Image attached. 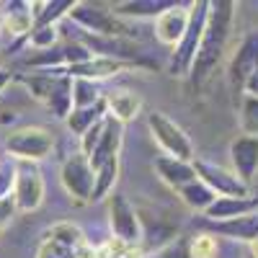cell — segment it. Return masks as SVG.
Returning <instances> with one entry per match:
<instances>
[{"label": "cell", "instance_id": "obj_1", "mask_svg": "<svg viewBox=\"0 0 258 258\" xmlns=\"http://www.w3.org/2000/svg\"><path fill=\"white\" fill-rule=\"evenodd\" d=\"M232 21H235V3L232 0H214L209 6V21H207L197 59H194V68L188 73L194 88H202V85L214 75V70L220 68V62L227 52Z\"/></svg>", "mask_w": 258, "mask_h": 258}, {"label": "cell", "instance_id": "obj_2", "mask_svg": "<svg viewBox=\"0 0 258 258\" xmlns=\"http://www.w3.org/2000/svg\"><path fill=\"white\" fill-rule=\"evenodd\" d=\"M209 0H197V3L188 6V26L186 34L181 36V41L173 47V54H170V64L168 70L173 78H183L191 73L194 68V59H197L199 44H202V36L207 29V21H209Z\"/></svg>", "mask_w": 258, "mask_h": 258}, {"label": "cell", "instance_id": "obj_3", "mask_svg": "<svg viewBox=\"0 0 258 258\" xmlns=\"http://www.w3.org/2000/svg\"><path fill=\"white\" fill-rule=\"evenodd\" d=\"M54 150V135L47 126H18L6 137V153L16 163H39Z\"/></svg>", "mask_w": 258, "mask_h": 258}, {"label": "cell", "instance_id": "obj_4", "mask_svg": "<svg viewBox=\"0 0 258 258\" xmlns=\"http://www.w3.org/2000/svg\"><path fill=\"white\" fill-rule=\"evenodd\" d=\"M147 129H150V135H153L155 145L163 150V155L176 158V160H186V163L197 160V155H194V142L188 140V135L173 119H168L160 111H150L147 114Z\"/></svg>", "mask_w": 258, "mask_h": 258}, {"label": "cell", "instance_id": "obj_5", "mask_svg": "<svg viewBox=\"0 0 258 258\" xmlns=\"http://www.w3.org/2000/svg\"><path fill=\"white\" fill-rule=\"evenodd\" d=\"M68 21H73V24L80 26L83 31L96 34V36H106V39H111V36L121 39V36L132 34L121 18H116L111 11H106L96 3H75Z\"/></svg>", "mask_w": 258, "mask_h": 258}, {"label": "cell", "instance_id": "obj_6", "mask_svg": "<svg viewBox=\"0 0 258 258\" xmlns=\"http://www.w3.org/2000/svg\"><path fill=\"white\" fill-rule=\"evenodd\" d=\"M59 181L62 188L68 191V197L78 204H88L93 202V188H96V170L91 160L85 158L80 150L73 153L59 168Z\"/></svg>", "mask_w": 258, "mask_h": 258}, {"label": "cell", "instance_id": "obj_7", "mask_svg": "<svg viewBox=\"0 0 258 258\" xmlns=\"http://www.w3.org/2000/svg\"><path fill=\"white\" fill-rule=\"evenodd\" d=\"M109 225H111V232L116 240L132 245V248H140L145 238L142 220H140L137 209L132 207V202L119 191H114L109 197Z\"/></svg>", "mask_w": 258, "mask_h": 258}, {"label": "cell", "instance_id": "obj_8", "mask_svg": "<svg viewBox=\"0 0 258 258\" xmlns=\"http://www.w3.org/2000/svg\"><path fill=\"white\" fill-rule=\"evenodd\" d=\"M44 178L36 163H16V186H13V204L18 214L36 212L44 202Z\"/></svg>", "mask_w": 258, "mask_h": 258}, {"label": "cell", "instance_id": "obj_9", "mask_svg": "<svg viewBox=\"0 0 258 258\" xmlns=\"http://www.w3.org/2000/svg\"><path fill=\"white\" fill-rule=\"evenodd\" d=\"M194 170L202 183H207L217 197H250L248 183L238 178V173L225 165L207 163V160H194Z\"/></svg>", "mask_w": 258, "mask_h": 258}, {"label": "cell", "instance_id": "obj_10", "mask_svg": "<svg viewBox=\"0 0 258 258\" xmlns=\"http://www.w3.org/2000/svg\"><path fill=\"white\" fill-rule=\"evenodd\" d=\"M258 73V34H248L240 44L238 52L232 54L230 68H227V78H230V88L235 96L245 93V83Z\"/></svg>", "mask_w": 258, "mask_h": 258}, {"label": "cell", "instance_id": "obj_11", "mask_svg": "<svg viewBox=\"0 0 258 258\" xmlns=\"http://www.w3.org/2000/svg\"><path fill=\"white\" fill-rule=\"evenodd\" d=\"M230 163L240 181L250 183L258 176V137L240 135L230 145Z\"/></svg>", "mask_w": 258, "mask_h": 258}, {"label": "cell", "instance_id": "obj_12", "mask_svg": "<svg viewBox=\"0 0 258 258\" xmlns=\"http://www.w3.org/2000/svg\"><path fill=\"white\" fill-rule=\"evenodd\" d=\"M132 62H124V59H114V57H101V54H93L88 62L83 64H75V68L64 70L73 80H93V83H101V80H109L119 73H124Z\"/></svg>", "mask_w": 258, "mask_h": 258}, {"label": "cell", "instance_id": "obj_13", "mask_svg": "<svg viewBox=\"0 0 258 258\" xmlns=\"http://www.w3.org/2000/svg\"><path fill=\"white\" fill-rule=\"evenodd\" d=\"M121 142H124V124L116 121L114 116H106V126H103V135H101V142L96 145V150L91 153V165L93 170L109 160H116L119 153H121Z\"/></svg>", "mask_w": 258, "mask_h": 258}, {"label": "cell", "instance_id": "obj_14", "mask_svg": "<svg viewBox=\"0 0 258 258\" xmlns=\"http://www.w3.org/2000/svg\"><path fill=\"white\" fill-rule=\"evenodd\" d=\"M253 212H258V197H217V202L204 212V217L207 222H227Z\"/></svg>", "mask_w": 258, "mask_h": 258}, {"label": "cell", "instance_id": "obj_15", "mask_svg": "<svg viewBox=\"0 0 258 258\" xmlns=\"http://www.w3.org/2000/svg\"><path fill=\"white\" fill-rule=\"evenodd\" d=\"M6 11H0V31H6L16 39H29L31 29H34V13H31V3H21V0H13V3L0 6Z\"/></svg>", "mask_w": 258, "mask_h": 258}, {"label": "cell", "instance_id": "obj_16", "mask_svg": "<svg viewBox=\"0 0 258 258\" xmlns=\"http://www.w3.org/2000/svg\"><path fill=\"white\" fill-rule=\"evenodd\" d=\"M188 26V6H173L155 21V36L160 44L176 47Z\"/></svg>", "mask_w": 258, "mask_h": 258}, {"label": "cell", "instance_id": "obj_17", "mask_svg": "<svg viewBox=\"0 0 258 258\" xmlns=\"http://www.w3.org/2000/svg\"><path fill=\"white\" fill-rule=\"evenodd\" d=\"M155 170L163 183H168L170 188L181 191L183 186L197 181V170H194V163H186V160H176V158H168V155H160L155 158Z\"/></svg>", "mask_w": 258, "mask_h": 258}, {"label": "cell", "instance_id": "obj_18", "mask_svg": "<svg viewBox=\"0 0 258 258\" xmlns=\"http://www.w3.org/2000/svg\"><path fill=\"white\" fill-rule=\"evenodd\" d=\"M178 6L176 0H126V3H116L111 13L116 18H160L165 11Z\"/></svg>", "mask_w": 258, "mask_h": 258}, {"label": "cell", "instance_id": "obj_19", "mask_svg": "<svg viewBox=\"0 0 258 258\" xmlns=\"http://www.w3.org/2000/svg\"><path fill=\"white\" fill-rule=\"evenodd\" d=\"M209 227L214 232L225 235L230 240H240V243H258V212L253 214H245V217H235V220H227V222H209Z\"/></svg>", "mask_w": 258, "mask_h": 258}, {"label": "cell", "instance_id": "obj_20", "mask_svg": "<svg viewBox=\"0 0 258 258\" xmlns=\"http://www.w3.org/2000/svg\"><path fill=\"white\" fill-rule=\"evenodd\" d=\"M103 101H106L109 116H114L121 124L132 121L142 109V98L132 91H109V93H103Z\"/></svg>", "mask_w": 258, "mask_h": 258}, {"label": "cell", "instance_id": "obj_21", "mask_svg": "<svg viewBox=\"0 0 258 258\" xmlns=\"http://www.w3.org/2000/svg\"><path fill=\"white\" fill-rule=\"evenodd\" d=\"M47 109L57 116V119H68L73 111V78L68 73H62L54 78V85L47 96Z\"/></svg>", "mask_w": 258, "mask_h": 258}, {"label": "cell", "instance_id": "obj_22", "mask_svg": "<svg viewBox=\"0 0 258 258\" xmlns=\"http://www.w3.org/2000/svg\"><path fill=\"white\" fill-rule=\"evenodd\" d=\"M78 0H49V3H31L34 26H57L59 21L70 16Z\"/></svg>", "mask_w": 258, "mask_h": 258}, {"label": "cell", "instance_id": "obj_23", "mask_svg": "<svg viewBox=\"0 0 258 258\" xmlns=\"http://www.w3.org/2000/svg\"><path fill=\"white\" fill-rule=\"evenodd\" d=\"M44 240L59 245V248H68V250H83L88 248V240H85V235L78 225L73 222H57L52 225L47 232H44Z\"/></svg>", "mask_w": 258, "mask_h": 258}, {"label": "cell", "instance_id": "obj_24", "mask_svg": "<svg viewBox=\"0 0 258 258\" xmlns=\"http://www.w3.org/2000/svg\"><path fill=\"white\" fill-rule=\"evenodd\" d=\"M106 116H109V111H106V101H101V103H96V106H88V109H73L70 116L64 119V124H68V129H70L73 135L83 137L91 126H96V124L103 121Z\"/></svg>", "mask_w": 258, "mask_h": 258}, {"label": "cell", "instance_id": "obj_25", "mask_svg": "<svg viewBox=\"0 0 258 258\" xmlns=\"http://www.w3.org/2000/svg\"><path fill=\"white\" fill-rule=\"evenodd\" d=\"M178 197H181V202L188 207V209H194V212H207L214 202H217V194H214L207 183H202L199 178L194 181V183H188V186H183L181 191H178Z\"/></svg>", "mask_w": 258, "mask_h": 258}, {"label": "cell", "instance_id": "obj_26", "mask_svg": "<svg viewBox=\"0 0 258 258\" xmlns=\"http://www.w3.org/2000/svg\"><path fill=\"white\" fill-rule=\"evenodd\" d=\"M116 178H119V158L116 160H109L96 168V188H93V202H101L106 197L114 194V186H116Z\"/></svg>", "mask_w": 258, "mask_h": 258}, {"label": "cell", "instance_id": "obj_27", "mask_svg": "<svg viewBox=\"0 0 258 258\" xmlns=\"http://www.w3.org/2000/svg\"><path fill=\"white\" fill-rule=\"evenodd\" d=\"M103 101V91L93 80H73V109H88Z\"/></svg>", "mask_w": 258, "mask_h": 258}, {"label": "cell", "instance_id": "obj_28", "mask_svg": "<svg viewBox=\"0 0 258 258\" xmlns=\"http://www.w3.org/2000/svg\"><path fill=\"white\" fill-rule=\"evenodd\" d=\"M240 129L248 137H258V98L255 96H243L240 98Z\"/></svg>", "mask_w": 258, "mask_h": 258}, {"label": "cell", "instance_id": "obj_29", "mask_svg": "<svg viewBox=\"0 0 258 258\" xmlns=\"http://www.w3.org/2000/svg\"><path fill=\"white\" fill-rule=\"evenodd\" d=\"M145 258H191V238L188 235H178V238L160 245L158 250L147 253Z\"/></svg>", "mask_w": 258, "mask_h": 258}, {"label": "cell", "instance_id": "obj_30", "mask_svg": "<svg viewBox=\"0 0 258 258\" xmlns=\"http://www.w3.org/2000/svg\"><path fill=\"white\" fill-rule=\"evenodd\" d=\"M31 52H47L57 47V26H34L29 34Z\"/></svg>", "mask_w": 258, "mask_h": 258}, {"label": "cell", "instance_id": "obj_31", "mask_svg": "<svg viewBox=\"0 0 258 258\" xmlns=\"http://www.w3.org/2000/svg\"><path fill=\"white\" fill-rule=\"evenodd\" d=\"M214 255H217V240L212 235L191 238V258H214Z\"/></svg>", "mask_w": 258, "mask_h": 258}, {"label": "cell", "instance_id": "obj_32", "mask_svg": "<svg viewBox=\"0 0 258 258\" xmlns=\"http://www.w3.org/2000/svg\"><path fill=\"white\" fill-rule=\"evenodd\" d=\"M103 126H106V119L103 121H98L96 126H91L88 132H85L83 137H80V153L85 155V158H91V153L96 150V145L101 142V135H103Z\"/></svg>", "mask_w": 258, "mask_h": 258}, {"label": "cell", "instance_id": "obj_33", "mask_svg": "<svg viewBox=\"0 0 258 258\" xmlns=\"http://www.w3.org/2000/svg\"><path fill=\"white\" fill-rule=\"evenodd\" d=\"M13 186H16V165L3 163L0 165V202L13 197Z\"/></svg>", "mask_w": 258, "mask_h": 258}, {"label": "cell", "instance_id": "obj_34", "mask_svg": "<svg viewBox=\"0 0 258 258\" xmlns=\"http://www.w3.org/2000/svg\"><path fill=\"white\" fill-rule=\"evenodd\" d=\"M16 204H13V199H3L0 202V232H3L11 222H13V217H16Z\"/></svg>", "mask_w": 258, "mask_h": 258}, {"label": "cell", "instance_id": "obj_35", "mask_svg": "<svg viewBox=\"0 0 258 258\" xmlns=\"http://www.w3.org/2000/svg\"><path fill=\"white\" fill-rule=\"evenodd\" d=\"M36 258H62V255L57 253V248H54L52 243L44 240V243L39 245V250H36Z\"/></svg>", "mask_w": 258, "mask_h": 258}, {"label": "cell", "instance_id": "obj_36", "mask_svg": "<svg viewBox=\"0 0 258 258\" xmlns=\"http://www.w3.org/2000/svg\"><path fill=\"white\" fill-rule=\"evenodd\" d=\"M11 83H13V73H11L8 68H3V64H0V93H3Z\"/></svg>", "mask_w": 258, "mask_h": 258}, {"label": "cell", "instance_id": "obj_37", "mask_svg": "<svg viewBox=\"0 0 258 258\" xmlns=\"http://www.w3.org/2000/svg\"><path fill=\"white\" fill-rule=\"evenodd\" d=\"M243 96H255V98H258V73L245 83V93H243Z\"/></svg>", "mask_w": 258, "mask_h": 258}, {"label": "cell", "instance_id": "obj_38", "mask_svg": "<svg viewBox=\"0 0 258 258\" xmlns=\"http://www.w3.org/2000/svg\"><path fill=\"white\" fill-rule=\"evenodd\" d=\"M250 255H253V258H258V243H253V245H250Z\"/></svg>", "mask_w": 258, "mask_h": 258}, {"label": "cell", "instance_id": "obj_39", "mask_svg": "<svg viewBox=\"0 0 258 258\" xmlns=\"http://www.w3.org/2000/svg\"><path fill=\"white\" fill-rule=\"evenodd\" d=\"M132 258H145V255H142V253H137V255H132Z\"/></svg>", "mask_w": 258, "mask_h": 258}, {"label": "cell", "instance_id": "obj_40", "mask_svg": "<svg viewBox=\"0 0 258 258\" xmlns=\"http://www.w3.org/2000/svg\"><path fill=\"white\" fill-rule=\"evenodd\" d=\"M248 258H253V255H248Z\"/></svg>", "mask_w": 258, "mask_h": 258}, {"label": "cell", "instance_id": "obj_41", "mask_svg": "<svg viewBox=\"0 0 258 258\" xmlns=\"http://www.w3.org/2000/svg\"><path fill=\"white\" fill-rule=\"evenodd\" d=\"M0 165H3V163H0Z\"/></svg>", "mask_w": 258, "mask_h": 258}]
</instances>
